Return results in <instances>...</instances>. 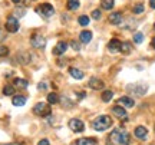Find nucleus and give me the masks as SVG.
<instances>
[{
  "label": "nucleus",
  "mask_w": 155,
  "mask_h": 145,
  "mask_svg": "<svg viewBox=\"0 0 155 145\" xmlns=\"http://www.w3.org/2000/svg\"><path fill=\"white\" fill-rule=\"evenodd\" d=\"M109 138H111L112 142H115V144H118V145H128L129 144V141H131L129 140V134L122 128L114 129Z\"/></svg>",
  "instance_id": "nucleus-1"
},
{
  "label": "nucleus",
  "mask_w": 155,
  "mask_h": 145,
  "mask_svg": "<svg viewBox=\"0 0 155 145\" xmlns=\"http://www.w3.org/2000/svg\"><path fill=\"white\" fill-rule=\"evenodd\" d=\"M92 127H94V129L95 131H98V132L106 131L108 128H111L112 127V118L108 117V115H99L98 118H95L94 119Z\"/></svg>",
  "instance_id": "nucleus-2"
},
{
  "label": "nucleus",
  "mask_w": 155,
  "mask_h": 145,
  "mask_svg": "<svg viewBox=\"0 0 155 145\" xmlns=\"http://www.w3.org/2000/svg\"><path fill=\"white\" fill-rule=\"evenodd\" d=\"M127 91L129 94H132L135 96H144L148 91V86L147 84H142V82H138V84H131L127 86Z\"/></svg>",
  "instance_id": "nucleus-3"
},
{
  "label": "nucleus",
  "mask_w": 155,
  "mask_h": 145,
  "mask_svg": "<svg viewBox=\"0 0 155 145\" xmlns=\"http://www.w3.org/2000/svg\"><path fill=\"white\" fill-rule=\"evenodd\" d=\"M33 112L39 117H49L52 111H50L49 104H43V102H38L33 108Z\"/></svg>",
  "instance_id": "nucleus-4"
},
{
  "label": "nucleus",
  "mask_w": 155,
  "mask_h": 145,
  "mask_svg": "<svg viewBox=\"0 0 155 145\" xmlns=\"http://www.w3.org/2000/svg\"><path fill=\"white\" fill-rule=\"evenodd\" d=\"M36 12H38L39 15H43L45 17H50V16H53L55 9H53V6L49 5V3H43V5H40L36 7Z\"/></svg>",
  "instance_id": "nucleus-5"
},
{
  "label": "nucleus",
  "mask_w": 155,
  "mask_h": 145,
  "mask_svg": "<svg viewBox=\"0 0 155 145\" xmlns=\"http://www.w3.org/2000/svg\"><path fill=\"white\" fill-rule=\"evenodd\" d=\"M30 43L35 49H45L46 46V39H45L42 35H33L32 39H30Z\"/></svg>",
  "instance_id": "nucleus-6"
},
{
  "label": "nucleus",
  "mask_w": 155,
  "mask_h": 145,
  "mask_svg": "<svg viewBox=\"0 0 155 145\" xmlns=\"http://www.w3.org/2000/svg\"><path fill=\"white\" fill-rule=\"evenodd\" d=\"M69 128L72 129L73 132H83L85 131V124L81 121V119H78V118H73L69 121Z\"/></svg>",
  "instance_id": "nucleus-7"
},
{
  "label": "nucleus",
  "mask_w": 155,
  "mask_h": 145,
  "mask_svg": "<svg viewBox=\"0 0 155 145\" xmlns=\"http://www.w3.org/2000/svg\"><path fill=\"white\" fill-rule=\"evenodd\" d=\"M6 30L10 32V33H15V32L19 30V20H17L15 16L9 17V19L6 20Z\"/></svg>",
  "instance_id": "nucleus-8"
},
{
  "label": "nucleus",
  "mask_w": 155,
  "mask_h": 145,
  "mask_svg": "<svg viewBox=\"0 0 155 145\" xmlns=\"http://www.w3.org/2000/svg\"><path fill=\"white\" fill-rule=\"evenodd\" d=\"M89 88H92V89L95 91H101V89H104V86H105V84H104V81H101L99 78H91L89 79Z\"/></svg>",
  "instance_id": "nucleus-9"
},
{
  "label": "nucleus",
  "mask_w": 155,
  "mask_h": 145,
  "mask_svg": "<svg viewBox=\"0 0 155 145\" xmlns=\"http://www.w3.org/2000/svg\"><path fill=\"white\" fill-rule=\"evenodd\" d=\"M16 58H17V62H19L20 65H28V63H30V61H32V55H30L29 52H20V53L16 55Z\"/></svg>",
  "instance_id": "nucleus-10"
},
{
  "label": "nucleus",
  "mask_w": 155,
  "mask_h": 145,
  "mask_svg": "<svg viewBox=\"0 0 155 145\" xmlns=\"http://www.w3.org/2000/svg\"><path fill=\"white\" fill-rule=\"evenodd\" d=\"M112 112H114V114H115L119 119H122V121H125V119L128 118V114H127V111H125V108H124V106H121V105L114 106V108H112Z\"/></svg>",
  "instance_id": "nucleus-11"
},
{
  "label": "nucleus",
  "mask_w": 155,
  "mask_h": 145,
  "mask_svg": "<svg viewBox=\"0 0 155 145\" xmlns=\"http://www.w3.org/2000/svg\"><path fill=\"white\" fill-rule=\"evenodd\" d=\"M121 46H122V42L119 39H112L108 43V49L111 50L112 53H115V52H121Z\"/></svg>",
  "instance_id": "nucleus-12"
},
{
  "label": "nucleus",
  "mask_w": 155,
  "mask_h": 145,
  "mask_svg": "<svg viewBox=\"0 0 155 145\" xmlns=\"http://www.w3.org/2000/svg\"><path fill=\"white\" fill-rule=\"evenodd\" d=\"M66 49H68V43L66 42H59L58 45L55 46V49H53V55H56V56H61V55H63L65 52H66Z\"/></svg>",
  "instance_id": "nucleus-13"
},
{
  "label": "nucleus",
  "mask_w": 155,
  "mask_h": 145,
  "mask_svg": "<svg viewBox=\"0 0 155 145\" xmlns=\"http://www.w3.org/2000/svg\"><path fill=\"white\" fill-rule=\"evenodd\" d=\"M147 135H148V129L142 127V125H139L135 128V137L138 138V140H147Z\"/></svg>",
  "instance_id": "nucleus-14"
},
{
  "label": "nucleus",
  "mask_w": 155,
  "mask_h": 145,
  "mask_svg": "<svg viewBox=\"0 0 155 145\" xmlns=\"http://www.w3.org/2000/svg\"><path fill=\"white\" fill-rule=\"evenodd\" d=\"M118 104H121V106H124V108H132L135 105V101L129 96H122V98H119Z\"/></svg>",
  "instance_id": "nucleus-15"
},
{
  "label": "nucleus",
  "mask_w": 155,
  "mask_h": 145,
  "mask_svg": "<svg viewBox=\"0 0 155 145\" xmlns=\"http://www.w3.org/2000/svg\"><path fill=\"white\" fill-rule=\"evenodd\" d=\"M109 22L112 25H121L122 23V13L121 12H114L109 15Z\"/></svg>",
  "instance_id": "nucleus-16"
},
{
  "label": "nucleus",
  "mask_w": 155,
  "mask_h": 145,
  "mask_svg": "<svg viewBox=\"0 0 155 145\" xmlns=\"http://www.w3.org/2000/svg\"><path fill=\"white\" fill-rule=\"evenodd\" d=\"M12 104L15 106H23L26 104V96L23 95H15L13 96V99H12Z\"/></svg>",
  "instance_id": "nucleus-17"
},
{
  "label": "nucleus",
  "mask_w": 155,
  "mask_h": 145,
  "mask_svg": "<svg viewBox=\"0 0 155 145\" xmlns=\"http://www.w3.org/2000/svg\"><path fill=\"white\" fill-rule=\"evenodd\" d=\"M79 39H81V42H83V43H89V42L92 40V32H89V30H83V32H81Z\"/></svg>",
  "instance_id": "nucleus-18"
},
{
  "label": "nucleus",
  "mask_w": 155,
  "mask_h": 145,
  "mask_svg": "<svg viewBox=\"0 0 155 145\" xmlns=\"http://www.w3.org/2000/svg\"><path fill=\"white\" fill-rule=\"evenodd\" d=\"M69 73H71V76L75 79H82L85 76V73L81 71V69H78V68H69Z\"/></svg>",
  "instance_id": "nucleus-19"
},
{
  "label": "nucleus",
  "mask_w": 155,
  "mask_h": 145,
  "mask_svg": "<svg viewBox=\"0 0 155 145\" xmlns=\"http://www.w3.org/2000/svg\"><path fill=\"white\" fill-rule=\"evenodd\" d=\"M96 140L95 138H79L76 141V145H96Z\"/></svg>",
  "instance_id": "nucleus-20"
},
{
  "label": "nucleus",
  "mask_w": 155,
  "mask_h": 145,
  "mask_svg": "<svg viewBox=\"0 0 155 145\" xmlns=\"http://www.w3.org/2000/svg\"><path fill=\"white\" fill-rule=\"evenodd\" d=\"M13 84H15V86H17V88H20V89H25V88H28L29 82L26 81V79H20V78H16L15 81H13Z\"/></svg>",
  "instance_id": "nucleus-21"
},
{
  "label": "nucleus",
  "mask_w": 155,
  "mask_h": 145,
  "mask_svg": "<svg viewBox=\"0 0 155 145\" xmlns=\"http://www.w3.org/2000/svg\"><path fill=\"white\" fill-rule=\"evenodd\" d=\"M114 5H115V0H101V6L105 10H111Z\"/></svg>",
  "instance_id": "nucleus-22"
},
{
  "label": "nucleus",
  "mask_w": 155,
  "mask_h": 145,
  "mask_svg": "<svg viewBox=\"0 0 155 145\" xmlns=\"http://www.w3.org/2000/svg\"><path fill=\"white\" fill-rule=\"evenodd\" d=\"M121 52L124 53V55L131 53V52H132V46H131V43H129V42H124L122 46H121Z\"/></svg>",
  "instance_id": "nucleus-23"
},
{
  "label": "nucleus",
  "mask_w": 155,
  "mask_h": 145,
  "mask_svg": "<svg viewBox=\"0 0 155 145\" xmlns=\"http://www.w3.org/2000/svg\"><path fill=\"white\" fill-rule=\"evenodd\" d=\"M3 95L5 96L15 95V86H12V85H6L5 88H3Z\"/></svg>",
  "instance_id": "nucleus-24"
},
{
  "label": "nucleus",
  "mask_w": 155,
  "mask_h": 145,
  "mask_svg": "<svg viewBox=\"0 0 155 145\" xmlns=\"http://www.w3.org/2000/svg\"><path fill=\"white\" fill-rule=\"evenodd\" d=\"M48 102H49L50 105H55V104H58V102H59V96L56 95L55 92H52V94H49V95H48Z\"/></svg>",
  "instance_id": "nucleus-25"
},
{
  "label": "nucleus",
  "mask_w": 155,
  "mask_h": 145,
  "mask_svg": "<svg viewBox=\"0 0 155 145\" xmlns=\"http://www.w3.org/2000/svg\"><path fill=\"white\" fill-rule=\"evenodd\" d=\"M112 96H114V92L109 89L102 92V101H104V102H109V101L112 99Z\"/></svg>",
  "instance_id": "nucleus-26"
},
{
  "label": "nucleus",
  "mask_w": 155,
  "mask_h": 145,
  "mask_svg": "<svg viewBox=\"0 0 155 145\" xmlns=\"http://www.w3.org/2000/svg\"><path fill=\"white\" fill-rule=\"evenodd\" d=\"M79 7V0H68V9L69 10H76Z\"/></svg>",
  "instance_id": "nucleus-27"
},
{
  "label": "nucleus",
  "mask_w": 155,
  "mask_h": 145,
  "mask_svg": "<svg viewBox=\"0 0 155 145\" xmlns=\"http://www.w3.org/2000/svg\"><path fill=\"white\" fill-rule=\"evenodd\" d=\"M25 15H26V9H25V7H16V9H15V17H23L25 16Z\"/></svg>",
  "instance_id": "nucleus-28"
},
{
  "label": "nucleus",
  "mask_w": 155,
  "mask_h": 145,
  "mask_svg": "<svg viewBox=\"0 0 155 145\" xmlns=\"http://www.w3.org/2000/svg\"><path fill=\"white\" fill-rule=\"evenodd\" d=\"M59 101L63 104V106H65V108H72V106H73V102L69 99V98H65V96H63V98H61Z\"/></svg>",
  "instance_id": "nucleus-29"
},
{
  "label": "nucleus",
  "mask_w": 155,
  "mask_h": 145,
  "mask_svg": "<svg viewBox=\"0 0 155 145\" xmlns=\"http://www.w3.org/2000/svg\"><path fill=\"white\" fill-rule=\"evenodd\" d=\"M78 22H79V25H81V26H88V25H89V17L83 15V16H81L79 19H78Z\"/></svg>",
  "instance_id": "nucleus-30"
},
{
  "label": "nucleus",
  "mask_w": 155,
  "mask_h": 145,
  "mask_svg": "<svg viewBox=\"0 0 155 145\" xmlns=\"http://www.w3.org/2000/svg\"><path fill=\"white\" fill-rule=\"evenodd\" d=\"M142 40H144V35L141 33V32H137V33L134 35V42L135 43H142Z\"/></svg>",
  "instance_id": "nucleus-31"
},
{
  "label": "nucleus",
  "mask_w": 155,
  "mask_h": 145,
  "mask_svg": "<svg viewBox=\"0 0 155 145\" xmlns=\"http://www.w3.org/2000/svg\"><path fill=\"white\" fill-rule=\"evenodd\" d=\"M144 12V5H137V6H134V13L135 15H141Z\"/></svg>",
  "instance_id": "nucleus-32"
},
{
  "label": "nucleus",
  "mask_w": 155,
  "mask_h": 145,
  "mask_svg": "<svg viewBox=\"0 0 155 145\" xmlns=\"http://www.w3.org/2000/svg\"><path fill=\"white\" fill-rule=\"evenodd\" d=\"M6 55H9L7 46H0V56H6Z\"/></svg>",
  "instance_id": "nucleus-33"
},
{
  "label": "nucleus",
  "mask_w": 155,
  "mask_h": 145,
  "mask_svg": "<svg viewBox=\"0 0 155 145\" xmlns=\"http://www.w3.org/2000/svg\"><path fill=\"white\" fill-rule=\"evenodd\" d=\"M92 17H94V19H96V20H98V19H101V10H94V12H92Z\"/></svg>",
  "instance_id": "nucleus-34"
},
{
  "label": "nucleus",
  "mask_w": 155,
  "mask_h": 145,
  "mask_svg": "<svg viewBox=\"0 0 155 145\" xmlns=\"http://www.w3.org/2000/svg\"><path fill=\"white\" fill-rule=\"evenodd\" d=\"M71 45H72L73 50H79V49H81V46H79V43H78V42H75V40H72V42H71Z\"/></svg>",
  "instance_id": "nucleus-35"
},
{
  "label": "nucleus",
  "mask_w": 155,
  "mask_h": 145,
  "mask_svg": "<svg viewBox=\"0 0 155 145\" xmlns=\"http://www.w3.org/2000/svg\"><path fill=\"white\" fill-rule=\"evenodd\" d=\"M38 145H50V144H49V141L46 140V138H43V140H40V141H39Z\"/></svg>",
  "instance_id": "nucleus-36"
},
{
  "label": "nucleus",
  "mask_w": 155,
  "mask_h": 145,
  "mask_svg": "<svg viewBox=\"0 0 155 145\" xmlns=\"http://www.w3.org/2000/svg\"><path fill=\"white\" fill-rule=\"evenodd\" d=\"M38 88H39L40 91H42V89H46V88H48V85L45 84V82H40V84L38 85Z\"/></svg>",
  "instance_id": "nucleus-37"
},
{
  "label": "nucleus",
  "mask_w": 155,
  "mask_h": 145,
  "mask_svg": "<svg viewBox=\"0 0 155 145\" xmlns=\"http://www.w3.org/2000/svg\"><path fill=\"white\" fill-rule=\"evenodd\" d=\"M76 96L79 99H83V98L86 96V94H85V92H76Z\"/></svg>",
  "instance_id": "nucleus-38"
},
{
  "label": "nucleus",
  "mask_w": 155,
  "mask_h": 145,
  "mask_svg": "<svg viewBox=\"0 0 155 145\" xmlns=\"http://www.w3.org/2000/svg\"><path fill=\"white\" fill-rule=\"evenodd\" d=\"M5 38H6V35H3V32L0 30V43H2V42L5 40Z\"/></svg>",
  "instance_id": "nucleus-39"
},
{
  "label": "nucleus",
  "mask_w": 155,
  "mask_h": 145,
  "mask_svg": "<svg viewBox=\"0 0 155 145\" xmlns=\"http://www.w3.org/2000/svg\"><path fill=\"white\" fill-rule=\"evenodd\" d=\"M150 7L151 9H155V0H150Z\"/></svg>",
  "instance_id": "nucleus-40"
},
{
  "label": "nucleus",
  "mask_w": 155,
  "mask_h": 145,
  "mask_svg": "<svg viewBox=\"0 0 155 145\" xmlns=\"http://www.w3.org/2000/svg\"><path fill=\"white\" fill-rule=\"evenodd\" d=\"M151 46H152V48L155 49V36L152 38V40H151Z\"/></svg>",
  "instance_id": "nucleus-41"
},
{
  "label": "nucleus",
  "mask_w": 155,
  "mask_h": 145,
  "mask_svg": "<svg viewBox=\"0 0 155 145\" xmlns=\"http://www.w3.org/2000/svg\"><path fill=\"white\" fill-rule=\"evenodd\" d=\"M12 2H13V3H16V5H19V3H20V0H12Z\"/></svg>",
  "instance_id": "nucleus-42"
},
{
  "label": "nucleus",
  "mask_w": 155,
  "mask_h": 145,
  "mask_svg": "<svg viewBox=\"0 0 155 145\" xmlns=\"http://www.w3.org/2000/svg\"><path fill=\"white\" fill-rule=\"evenodd\" d=\"M6 145H19V144H16V142H12V144H6Z\"/></svg>",
  "instance_id": "nucleus-43"
},
{
  "label": "nucleus",
  "mask_w": 155,
  "mask_h": 145,
  "mask_svg": "<svg viewBox=\"0 0 155 145\" xmlns=\"http://www.w3.org/2000/svg\"><path fill=\"white\" fill-rule=\"evenodd\" d=\"M154 29H155V25H154Z\"/></svg>",
  "instance_id": "nucleus-44"
},
{
  "label": "nucleus",
  "mask_w": 155,
  "mask_h": 145,
  "mask_svg": "<svg viewBox=\"0 0 155 145\" xmlns=\"http://www.w3.org/2000/svg\"><path fill=\"white\" fill-rule=\"evenodd\" d=\"M154 131H155V127H154Z\"/></svg>",
  "instance_id": "nucleus-45"
}]
</instances>
